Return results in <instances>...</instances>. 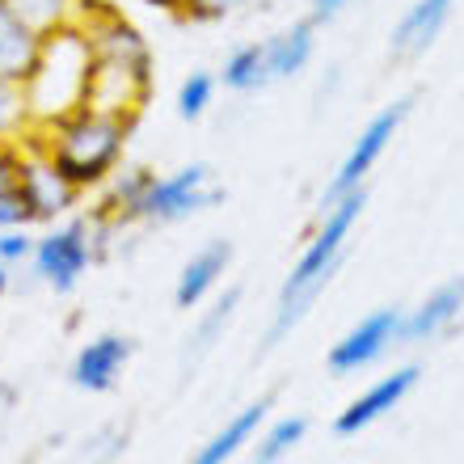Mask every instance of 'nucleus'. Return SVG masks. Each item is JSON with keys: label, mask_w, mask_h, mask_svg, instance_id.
Returning <instances> with one entry per match:
<instances>
[{"label": "nucleus", "mask_w": 464, "mask_h": 464, "mask_svg": "<svg viewBox=\"0 0 464 464\" xmlns=\"http://www.w3.org/2000/svg\"><path fill=\"white\" fill-rule=\"evenodd\" d=\"M76 25L89 34V47H93L85 106L122 114V119H140L148 98H152V68H157L144 30L127 22L111 0H81Z\"/></svg>", "instance_id": "nucleus-1"}, {"label": "nucleus", "mask_w": 464, "mask_h": 464, "mask_svg": "<svg viewBox=\"0 0 464 464\" xmlns=\"http://www.w3.org/2000/svg\"><path fill=\"white\" fill-rule=\"evenodd\" d=\"M363 208H367V190H354V195H346L317 211V224L308 232L304 249H300V257L292 262L287 279L279 283V295H275L270 325H266V351L279 346L283 338H292V334L304 325L313 304L325 295L334 275L343 270L346 249H351V232L363 220Z\"/></svg>", "instance_id": "nucleus-2"}, {"label": "nucleus", "mask_w": 464, "mask_h": 464, "mask_svg": "<svg viewBox=\"0 0 464 464\" xmlns=\"http://www.w3.org/2000/svg\"><path fill=\"white\" fill-rule=\"evenodd\" d=\"M135 119L106 114L98 106H81V111L63 114L51 127H34L25 135L55 160V169L81 190H102L122 165L127 140H131Z\"/></svg>", "instance_id": "nucleus-3"}, {"label": "nucleus", "mask_w": 464, "mask_h": 464, "mask_svg": "<svg viewBox=\"0 0 464 464\" xmlns=\"http://www.w3.org/2000/svg\"><path fill=\"white\" fill-rule=\"evenodd\" d=\"M89 72H93V47L81 25H63L43 34V51L30 81H25V102L34 114V127H51L55 119L72 114L89 98Z\"/></svg>", "instance_id": "nucleus-4"}, {"label": "nucleus", "mask_w": 464, "mask_h": 464, "mask_svg": "<svg viewBox=\"0 0 464 464\" xmlns=\"http://www.w3.org/2000/svg\"><path fill=\"white\" fill-rule=\"evenodd\" d=\"M410 111H414V93H405V98L380 106V111L363 122V131L354 135V144L346 148V157L338 160V169L330 173V182L321 186L317 211L338 203V198H346V195H354V190H367V178H372V169H376L380 160H384V152L392 148V140H397V131L405 127Z\"/></svg>", "instance_id": "nucleus-5"}, {"label": "nucleus", "mask_w": 464, "mask_h": 464, "mask_svg": "<svg viewBox=\"0 0 464 464\" xmlns=\"http://www.w3.org/2000/svg\"><path fill=\"white\" fill-rule=\"evenodd\" d=\"M98 237H93V220L89 216H72V220L51 224L34 245V275L47 283L51 292H76V283L89 275V266L98 262Z\"/></svg>", "instance_id": "nucleus-6"}, {"label": "nucleus", "mask_w": 464, "mask_h": 464, "mask_svg": "<svg viewBox=\"0 0 464 464\" xmlns=\"http://www.w3.org/2000/svg\"><path fill=\"white\" fill-rule=\"evenodd\" d=\"M216 203H224V186L216 182V169L208 160H195L173 173H157L140 208V224H182L198 211H211Z\"/></svg>", "instance_id": "nucleus-7"}, {"label": "nucleus", "mask_w": 464, "mask_h": 464, "mask_svg": "<svg viewBox=\"0 0 464 464\" xmlns=\"http://www.w3.org/2000/svg\"><path fill=\"white\" fill-rule=\"evenodd\" d=\"M405 346V308L384 304L372 308L367 317H359L338 343L325 351V367L334 376H359L372 363H380L384 354Z\"/></svg>", "instance_id": "nucleus-8"}, {"label": "nucleus", "mask_w": 464, "mask_h": 464, "mask_svg": "<svg viewBox=\"0 0 464 464\" xmlns=\"http://www.w3.org/2000/svg\"><path fill=\"white\" fill-rule=\"evenodd\" d=\"M22 144H25V157H22V182L17 186H22L25 203H30V211H34V224L68 220L85 190L68 182V178L55 169V160H51L38 144H30V140H22Z\"/></svg>", "instance_id": "nucleus-9"}, {"label": "nucleus", "mask_w": 464, "mask_h": 464, "mask_svg": "<svg viewBox=\"0 0 464 464\" xmlns=\"http://www.w3.org/2000/svg\"><path fill=\"white\" fill-rule=\"evenodd\" d=\"M418 380H422V367L418 363L392 367L389 376H380L376 384H367L354 401H346L343 410H338V418H334V435L351 440V435H363L367 427H376L380 418H389L392 410L418 389Z\"/></svg>", "instance_id": "nucleus-10"}, {"label": "nucleus", "mask_w": 464, "mask_h": 464, "mask_svg": "<svg viewBox=\"0 0 464 464\" xmlns=\"http://www.w3.org/2000/svg\"><path fill=\"white\" fill-rule=\"evenodd\" d=\"M464 330V275L443 279L427 300L405 308V346H435Z\"/></svg>", "instance_id": "nucleus-11"}, {"label": "nucleus", "mask_w": 464, "mask_h": 464, "mask_svg": "<svg viewBox=\"0 0 464 464\" xmlns=\"http://www.w3.org/2000/svg\"><path fill=\"white\" fill-rule=\"evenodd\" d=\"M456 5H460V0H414V5L397 17V25H392L389 60L392 63H414L418 55H427V51L440 43L443 30H448Z\"/></svg>", "instance_id": "nucleus-12"}, {"label": "nucleus", "mask_w": 464, "mask_h": 464, "mask_svg": "<svg viewBox=\"0 0 464 464\" xmlns=\"http://www.w3.org/2000/svg\"><path fill=\"white\" fill-rule=\"evenodd\" d=\"M131 351L135 343L127 334H98V338H89L72 359V384L81 392H111L114 384L122 380L127 363H131Z\"/></svg>", "instance_id": "nucleus-13"}, {"label": "nucleus", "mask_w": 464, "mask_h": 464, "mask_svg": "<svg viewBox=\"0 0 464 464\" xmlns=\"http://www.w3.org/2000/svg\"><path fill=\"white\" fill-rule=\"evenodd\" d=\"M232 266V241L224 237H211L186 257V266L178 270V283H173V304L178 308H198L216 287L224 283Z\"/></svg>", "instance_id": "nucleus-14"}, {"label": "nucleus", "mask_w": 464, "mask_h": 464, "mask_svg": "<svg viewBox=\"0 0 464 464\" xmlns=\"http://www.w3.org/2000/svg\"><path fill=\"white\" fill-rule=\"evenodd\" d=\"M275 405V392H266V397H257V401H249V405H241L237 414L224 422L216 435H211L203 448H198L195 456L186 464H228L232 456L241 452V448H249L254 443V435L262 430V422H266V410Z\"/></svg>", "instance_id": "nucleus-15"}, {"label": "nucleus", "mask_w": 464, "mask_h": 464, "mask_svg": "<svg viewBox=\"0 0 464 464\" xmlns=\"http://www.w3.org/2000/svg\"><path fill=\"white\" fill-rule=\"evenodd\" d=\"M38 51H43V34L25 22L22 13H13L9 5L0 0V76L25 85L38 63Z\"/></svg>", "instance_id": "nucleus-16"}, {"label": "nucleus", "mask_w": 464, "mask_h": 464, "mask_svg": "<svg viewBox=\"0 0 464 464\" xmlns=\"http://www.w3.org/2000/svg\"><path fill=\"white\" fill-rule=\"evenodd\" d=\"M237 308H241V287H224V292L211 300V308L198 313V321L190 325V334H186L182 367H198L211 351H216V346L224 343L228 325L237 321Z\"/></svg>", "instance_id": "nucleus-17"}, {"label": "nucleus", "mask_w": 464, "mask_h": 464, "mask_svg": "<svg viewBox=\"0 0 464 464\" xmlns=\"http://www.w3.org/2000/svg\"><path fill=\"white\" fill-rule=\"evenodd\" d=\"M266 43V60H270V76L275 81H292V76H300L313 63V55H317V25L308 22H292L283 25V30H275L270 38H262Z\"/></svg>", "instance_id": "nucleus-18"}, {"label": "nucleus", "mask_w": 464, "mask_h": 464, "mask_svg": "<svg viewBox=\"0 0 464 464\" xmlns=\"http://www.w3.org/2000/svg\"><path fill=\"white\" fill-rule=\"evenodd\" d=\"M220 85L232 93H257V89L275 85L270 76V60H266V43H241L224 55L220 68Z\"/></svg>", "instance_id": "nucleus-19"}, {"label": "nucleus", "mask_w": 464, "mask_h": 464, "mask_svg": "<svg viewBox=\"0 0 464 464\" xmlns=\"http://www.w3.org/2000/svg\"><path fill=\"white\" fill-rule=\"evenodd\" d=\"M308 440V418L304 414H283L275 422H262V430L249 443V460L254 464H283L287 456Z\"/></svg>", "instance_id": "nucleus-20"}, {"label": "nucleus", "mask_w": 464, "mask_h": 464, "mask_svg": "<svg viewBox=\"0 0 464 464\" xmlns=\"http://www.w3.org/2000/svg\"><path fill=\"white\" fill-rule=\"evenodd\" d=\"M30 131H34V114H30V102H25V85L0 76V140L22 144Z\"/></svg>", "instance_id": "nucleus-21"}, {"label": "nucleus", "mask_w": 464, "mask_h": 464, "mask_svg": "<svg viewBox=\"0 0 464 464\" xmlns=\"http://www.w3.org/2000/svg\"><path fill=\"white\" fill-rule=\"evenodd\" d=\"M5 5H9L13 13H22L38 34L76 25V17H81V0H5Z\"/></svg>", "instance_id": "nucleus-22"}, {"label": "nucleus", "mask_w": 464, "mask_h": 464, "mask_svg": "<svg viewBox=\"0 0 464 464\" xmlns=\"http://www.w3.org/2000/svg\"><path fill=\"white\" fill-rule=\"evenodd\" d=\"M216 89H220V76H211L208 68H195V72L178 85V114H182L186 122H198L216 106Z\"/></svg>", "instance_id": "nucleus-23"}, {"label": "nucleus", "mask_w": 464, "mask_h": 464, "mask_svg": "<svg viewBox=\"0 0 464 464\" xmlns=\"http://www.w3.org/2000/svg\"><path fill=\"white\" fill-rule=\"evenodd\" d=\"M34 245L38 237H30V228H5L0 232V262L9 270L22 262H34Z\"/></svg>", "instance_id": "nucleus-24"}, {"label": "nucleus", "mask_w": 464, "mask_h": 464, "mask_svg": "<svg viewBox=\"0 0 464 464\" xmlns=\"http://www.w3.org/2000/svg\"><path fill=\"white\" fill-rule=\"evenodd\" d=\"M122 448H127V430L119 427H102L93 440H89L85 448V460L89 464H114L122 456Z\"/></svg>", "instance_id": "nucleus-25"}, {"label": "nucleus", "mask_w": 464, "mask_h": 464, "mask_svg": "<svg viewBox=\"0 0 464 464\" xmlns=\"http://www.w3.org/2000/svg\"><path fill=\"white\" fill-rule=\"evenodd\" d=\"M34 224V211L25 203L22 186H9V190H0V232L5 228H30Z\"/></svg>", "instance_id": "nucleus-26"}, {"label": "nucleus", "mask_w": 464, "mask_h": 464, "mask_svg": "<svg viewBox=\"0 0 464 464\" xmlns=\"http://www.w3.org/2000/svg\"><path fill=\"white\" fill-rule=\"evenodd\" d=\"M249 0H186V22H224L237 9H245Z\"/></svg>", "instance_id": "nucleus-27"}, {"label": "nucleus", "mask_w": 464, "mask_h": 464, "mask_svg": "<svg viewBox=\"0 0 464 464\" xmlns=\"http://www.w3.org/2000/svg\"><path fill=\"white\" fill-rule=\"evenodd\" d=\"M22 157H25V144L17 140H0V190L22 182Z\"/></svg>", "instance_id": "nucleus-28"}, {"label": "nucleus", "mask_w": 464, "mask_h": 464, "mask_svg": "<svg viewBox=\"0 0 464 464\" xmlns=\"http://www.w3.org/2000/svg\"><path fill=\"white\" fill-rule=\"evenodd\" d=\"M351 5H354V0H308V22H313V25H330V22H338Z\"/></svg>", "instance_id": "nucleus-29"}, {"label": "nucleus", "mask_w": 464, "mask_h": 464, "mask_svg": "<svg viewBox=\"0 0 464 464\" xmlns=\"http://www.w3.org/2000/svg\"><path fill=\"white\" fill-rule=\"evenodd\" d=\"M17 401H22V397H17V389H13L9 380H0V430H5V422H9V418H13V410H17Z\"/></svg>", "instance_id": "nucleus-30"}, {"label": "nucleus", "mask_w": 464, "mask_h": 464, "mask_svg": "<svg viewBox=\"0 0 464 464\" xmlns=\"http://www.w3.org/2000/svg\"><path fill=\"white\" fill-rule=\"evenodd\" d=\"M325 72H330V76H325V81H321V85H317V102H325V98H330L334 89H338V81H343V72H338V68H325Z\"/></svg>", "instance_id": "nucleus-31"}, {"label": "nucleus", "mask_w": 464, "mask_h": 464, "mask_svg": "<svg viewBox=\"0 0 464 464\" xmlns=\"http://www.w3.org/2000/svg\"><path fill=\"white\" fill-rule=\"evenodd\" d=\"M9 283H13V275H9V266H5V262H0V295L9 292Z\"/></svg>", "instance_id": "nucleus-32"}]
</instances>
